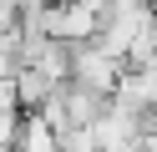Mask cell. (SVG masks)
<instances>
[{"mask_svg":"<svg viewBox=\"0 0 157 152\" xmlns=\"http://www.w3.org/2000/svg\"><path fill=\"white\" fill-rule=\"evenodd\" d=\"M122 76H127V61L112 56V51H101L96 41L71 51V81H76V86H86V91H96V96L112 101L117 86H122Z\"/></svg>","mask_w":157,"mask_h":152,"instance_id":"1","label":"cell"},{"mask_svg":"<svg viewBox=\"0 0 157 152\" xmlns=\"http://www.w3.org/2000/svg\"><path fill=\"white\" fill-rule=\"evenodd\" d=\"M15 152H66L61 137H56V127L41 117V111H25L21 122V142H15Z\"/></svg>","mask_w":157,"mask_h":152,"instance_id":"2","label":"cell"}]
</instances>
